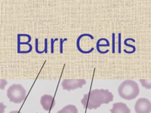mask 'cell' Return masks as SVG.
Here are the masks:
<instances>
[{"instance_id": "9c48e42d", "label": "cell", "mask_w": 151, "mask_h": 113, "mask_svg": "<svg viewBox=\"0 0 151 113\" xmlns=\"http://www.w3.org/2000/svg\"><path fill=\"white\" fill-rule=\"evenodd\" d=\"M141 85L146 89H151V79H140Z\"/></svg>"}, {"instance_id": "5b68a950", "label": "cell", "mask_w": 151, "mask_h": 113, "mask_svg": "<svg viewBox=\"0 0 151 113\" xmlns=\"http://www.w3.org/2000/svg\"><path fill=\"white\" fill-rule=\"evenodd\" d=\"M135 111L136 113H150L151 102L147 98H140L136 101Z\"/></svg>"}, {"instance_id": "277c9868", "label": "cell", "mask_w": 151, "mask_h": 113, "mask_svg": "<svg viewBox=\"0 0 151 113\" xmlns=\"http://www.w3.org/2000/svg\"><path fill=\"white\" fill-rule=\"evenodd\" d=\"M86 84V80L84 79H65L62 82V87L63 90L71 91L82 88Z\"/></svg>"}, {"instance_id": "52a82bcc", "label": "cell", "mask_w": 151, "mask_h": 113, "mask_svg": "<svg viewBox=\"0 0 151 113\" xmlns=\"http://www.w3.org/2000/svg\"><path fill=\"white\" fill-rule=\"evenodd\" d=\"M111 113H131V110L126 104L124 103H116L113 104V107L110 109Z\"/></svg>"}, {"instance_id": "30bf717a", "label": "cell", "mask_w": 151, "mask_h": 113, "mask_svg": "<svg viewBox=\"0 0 151 113\" xmlns=\"http://www.w3.org/2000/svg\"><path fill=\"white\" fill-rule=\"evenodd\" d=\"M7 85V81L5 79H0V90H4Z\"/></svg>"}, {"instance_id": "8fae6325", "label": "cell", "mask_w": 151, "mask_h": 113, "mask_svg": "<svg viewBox=\"0 0 151 113\" xmlns=\"http://www.w3.org/2000/svg\"><path fill=\"white\" fill-rule=\"evenodd\" d=\"M6 106H5L4 103L0 102V113H4L5 109H6Z\"/></svg>"}, {"instance_id": "8992f818", "label": "cell", "mask_w": 151, "mask_h": 113, "mask_svg": "<svg viewBox=\"0 0 151 113\" xmlns=\"http://www.w3.org/2000/svg\"><path fill=\"white\" fill-rule=\"evenodd\" d=\"M40 103L44 110L47 111H51L55 105L54 97L50 95H43L40 99Z\"/></svg>"}, {"instance_id": "3957f363", "label": "cell", "mask_w": 151, "mask_h": 113, "mask_svg": "<svg viewBox=\"0 0 151 113\" xmlns=\"http://www.w3.org/2000/svg\"><path fill=\"white\" fill-rule=\"evenodd\" d=\"M7 96L11 102L14 103H22L27 96V92L21 85H11L7 91Z\"/></svg>"}, {"instance_id": "7a4b0ae2", "label": "cell", "mask_w": 151, "mask_h": 113, "mask_svg": "<svg viewBox=\"0 0 151 113\" xmlns=\"http://www.w3.org/2000/svg\"><path fill=\"white\" fill-rule=\"evenodd\" d=\"M120 96L126 100H132L138 96L139 88L137 83L132 80H124L118 87Z\"/></svg>"}, {"instance_id": "6da1fadb", "label": "cell", "mask_w": 151, "mask_h": 113, "mask_svg": "<svg viewBox=\"0 0 151 113\" xmlns=\"http://www.w3.org/2000/svg\"><path fill=\"white\" fill-rule=\"evenodd\" d=\"M114 95L109 90L95 89L83 95L81 101L83 107L88 109H97L102 104H108L113 101Z\"/></svg>"}, {"instance_id": "ba28073f", "label": "cell", "mask_w": 151, "mask_h": 113, "mask_svg": "<svg viewBox=\"0 0 151 113\" xmlns=\"http://www.w3.org/2000/svg\"><path fill=\"white\" fill-rule=\"evenodd\" d=\"M57 113H78L76 107L73 105H66Z\"/></svg>"}, {"instance_id": "7c38bea8", "label": "cell", "mask_w": 151, "mask_h": 113, "mask_svg": "<svg viewBox=\"0 0 151 113\" xmlns=\"http://www.w3.org/2000/svg\"><path fill=\"white\" fill-rule=\"evenodd\" d=\"M9 113H21V112H20L18 111H13L10 112Z\"/></svg>"}]
</instances>
